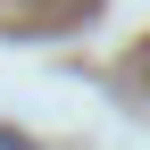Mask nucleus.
Wrapping results in <instances>:
<instances>
[{"mask_svg": "<svg viewBox=\"0 0 150 150\" xmlns=\"http://www.w3.org/2000/svg\"><path fill=\"white\" fill-rule=\"evenodd\" d=\"M0 150H33V142H25V134H0Z\"/></svg>", "mask_w": 150, "mask_h": 150, "instance_id": "nucleus-1", "label": "nucleus"}]
</instances>
